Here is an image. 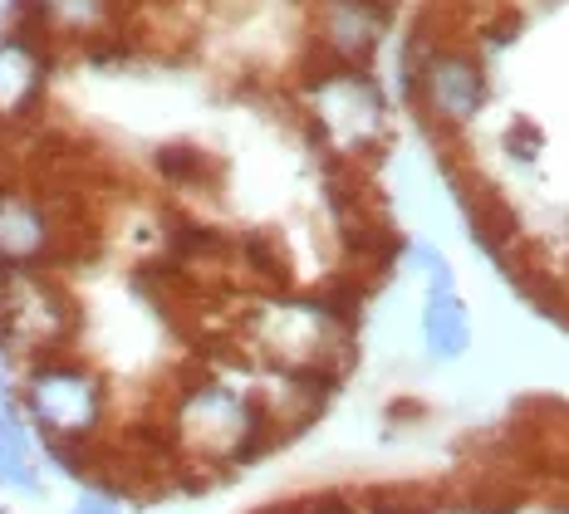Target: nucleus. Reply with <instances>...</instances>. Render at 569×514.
<instances>
[{
  "instance_id": "nucleus-1",
  "label": "nucleus",
  "mask_w": 569,
  "mask_h": 514,
  "mask_svg": "<svg viewBox=\"0 0 569 514\" xmlns=\"http://www.w3.org/2000/svg\"><path fill=\"white\" fill-rule=\"evenodd\" d=\"M16 402L40 446H93L109 426V382L79 353H54L30 363L16 382Z\"/></svg>"
},
{
  "instance_id": "nucleus-2",
  "label": "nucleus",
  "mask_w": 569,
  "mask_h": 514,
  "mask_svg": "<svg viewBox=\"0 0 569 514\" xmlns=\"http://www.w3.org/2000/svg\"><path fill=\"white\" fill-rule=\"evenodd\" d=\"M79 304L50 270H6L0 274V357L30 367L40 357L74 353Z\"/></svg>"
},
{
  "instance_id": "nucleus-3",
  "label": "nucleus",
  "mask_w": 569,
  "mask_h": 514,
  "mask_svg": "<svg viewBox=\"0 0 569 514\" xmlns=\"http://www.w3.org/2000/svg\"><path fill=\"white\" fill-rule=\"evenodd\" d=\"M10 30L40 44H93L118 30V0H10Z\"/></svg>"
},
{
  "instance_id": "nucleus-4",
  "label": "nucleus",
  "mask_w": 569,
  "mask_h": 514,
  "mask_svg": "<svg viewBox=\"0 0 569 514\" xmlns=\"http://www.w3.org/2000/svg\"><path fill=\"white\" fill-rule=\"evenodd\" d=\"M54 50L20 30L0 34V128H20L40 113L44 89H50Z\"/></svg>"
},
{
  "instance_id": "nucleus-5",
  "label": "nucleus",
  "mask_w": 569,
  "mask_h": 514,
  "mask_svg": "<svg viewBox=\"0 0 569 514\" xmlns=\"http://www.w3.org/2000/svg\"><path fill=\"white\" fill-rule=\"evenodd\" d=\"M0 485L20 495H40V461L30 446V426L20 416L16 387L0 382Z\"/></svg>"
},
{
  "instance_id": "nucleus-6",
  "label": "nucleus",
  "mask_w": 569,
  "mask_h": 514,
  "mask_svg": "<svg viewBox=\"0 0 569 514\" xmlns=\"http://www.w3.org/2000/svg\"><path fill=\"white\" fill-rule=\"evenodd\" d=\"M422 339L432 357H461L471 343V324L467 309H461L457 290H427V309H422Z\"/></svg>"
},
{
  "instance_id": "nucleus-7",
  "label": "nucleus",
  "mask_w": 569,
  "mask_h": 514,
  "mask_svg": "<svg viewBox=\"0 0 569 514\" xmlns=\"http://www.w3.org/2000/svg\"><path fill=\"white\" fill-rule=\"evenodd\" d=\"M152 162H158V172L168 177L172 187H207L211 177L221 172V167L211 162L201 148H192V142H168V148H158Z\"/></svg>"
},
{
  "instance_id": "nucleus-8",
  "label": "nucleus",
  "mask_w": 569,
  "mask_h": 514,
  "mask_svg": "<svg viewBox=\"0 0 569 514\" xmlns=\"http://www.w3.org/2000/svg\"><path fill=\"white\" fill-rule=\"evenodd\" d=\"M236 250L246 255V265H251V274L260 284H284V280H290V270H284V250L276 245V235L251 231V235H241V241H236Z\"/></svg>"
},
{
  "instance_id": "nucleus-9",
  "label": "nucleus",
  "mask_w": 569,
  "mask_h": 514,
  "mask_svg": "<svg viewBox=\"0 0 569 514\" xmlns=\"http://www.w3.org/2000/svg\"><path fill=\"white\" fill-rule=\"evenodd\" d=\"M69 514H123V510H118V495H109V490H89L84 500H74Z\"/></svg>"
},
{
  "instance_id": "nucleus-10",
  "label": "nucleus",
  "mask_w": 569,
  "mask_h": 514,
  "mask_svg": "<svg viewBox=\"0 0 569 514\" xmlns=\"http://www.w3.org/2000/svg\"><path fill=\"white\" fill-rule=\"evenodd\" d=\"M536 142H540V133L536 128H511V158H536Z\"/></svg>"
}]
</instances>
